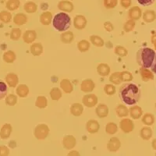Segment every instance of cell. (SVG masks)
<instances>
[{
    "mask_svg": "<svg viewBox=\"0 0 156 156\" xmlns=\"http://www.w3.org/2000/svg\"><path fill=\"white\" fill-rule=\"evenodd\" d=\"M119 98L126 105H133L138 102L140 97V89L136 84L128 83L122 84L119 90Z\"/></svg>",
    "mask_w": 156,
    "mask_h": 156,
    "instance_id": "obj_1",
    "label": "cell"
},
{
    "mask_svg": "<svg viewBox=\"0 0 156 156\" xmlns=\"http://www.w3.org/2000/svg\"><path fill=\"white\" fill-rule=\"evenodd\" d=\"M155 52L150 48H140L136 52V62L142 67L150 68L152 65Z\"/></svg>",
    "mask_w": 156,
    "mask_h": 156,
    "instance_id": "obj_2",
    "label": "cell"
},
{
    "mask_svg": "<svg viewBox=\"0 0 156 156\" xmlns=\"http://www.w3.org/2000/svg\"><path fill=\"white\" fill-rule=\"evenodd\" d=\"M71 24V18L66 12L57 13L52 19L53 27L59 32L66 31Z\"/></svg>",
    "mask_w": 156,
    "mask_h": 156,
    "instance_id": "obj_3",
    "label": "cell"
},
{
    "mask_svg": "<svg viewBox=\"0 0 156 156\" xmlns=\"http://www.w3.org/2000/svg\"><path fill=\"white\" fill-rule=\"evenodd\" d=\"M49 128L44 123L36 126L34 129V135L37 140H44L49 134Z\"/></svg>",
    "mask_w": 156,
    "mask_h": 156,
    "instance_id": "obj_4",
    "label": "cell"
},
{
    "mask_svg": "<svg viewBox=\"0 0 156 156\" xmlns=\"http://www.w3.org/2000/svg\"><path fill=\"white\" fill-rule=\"evenodd\" d=\"M98 97L94 94H87L83 96L82 98V102L84 106L87 108H92L95 106L98 103Z\"/></svg>",
    "mask_w": 156,
    "mask_h": 156,
    "instance_id": "obj_5",
    "label": "cell"
},
{
    "mask_svg": "<svg viewBox=\"0 0 156 156\" xmlns=\"http://www.w3.org/2000/svg\"><path fill=\"white\" fill-rule=\"evenodd\" d=\"M119 127L122 129V131L125 133H131L134 129L133 122L129 119H122L119 122Z\"/></svg>",
    "mask_w": 156,
    "mask_h": 156,
    "instance_id": "obj_6",
    "label": "cell"
},
{
    "mask_svg": "<svg viewBox=\"0 0 156 156\" xmlns=\"http://www.w3.org/2000/svg\"><path fill=\"white\" fill-rule=\"evenodd\" d=\"M87 19L83 15H76L73 18V26L77 30H83L87 26Z\"/></svg>",
    "mask_w": 156,
    "mask_h": 156,
    "instance_id": "obj_7",
    "label": "cell"
},
{
    "mask_svg": "<svg viewBox=\"0 0 156 156\" xmlns=\"http://www.w3.org/2000/svg\"><path fill=\"white\" fill-rule=\"evenodd\" d=\"M121 142L118 137H111L107 144V149L111 152H115L120 148Z\"/></svg>",
    "mask_w": 156,
    "mask_h": 156,
    "instance_id": "obj_8",
    "label": "cell"
},
{
    "mask_svg": "<svg viewBox=\"0 0 156 156\" xmlns=\"http://www.w3.org/2000/svg\"><path fill=\"white\" fill-rule=\"evenodd\" d=\"M57 6H58V9L59 10L65 12H70L74 9V5H73V2L68 1V0H62L60 2H58Z\"/></svg>",
    "mask_w": 156,
    "mask_h": 156,
    "instance_id": "obj_9",
    "label": "cell"
},
{
    "mask_svg": "<svg viewBox=\"0 0 156 156\" xmlns=\"http://www.w3.org/2000/svg\"><path fill=\"white\" fill-rule=\"evenodd\" d=\"M76 140L73 135H66L62 139V145L67 150H71L76 146Z\"/></svg>",
    "mask_w": 156,
    "mask_h": 156,
    "instance_id": "obj_10",
    "label": "cell"
},
{
    "mask_svg": "<svg viewBox=\"0 0 156 156\" xmlns=\"http://www.w3.org/2000/svg\"><path fill=\"white\" fill-rule=\"evenodd\" d=\"M95 87V83L91 79H85L81 82L80 89L83 92L89 93L91 92Z\"/></svg>",
    "mask_w": 156,
    "mask_h": 156,
    "instance_id": "obj_11",
    "label": "cell"
},
{
    "mask_svg": "<svg viewBox=\"0 0 156 156\" xmlns=\"http://www.w3.org/2000/svg\"><path fill=\"white\" fill-rule=\"evenodd\" d=\"M23 40L27 44H31L37 38V33L34 30H27L23 33Z\"/></svg>",
    "mask_w": 156,
    "mask_h": 156,
    "instance_id": "obj_12",
    "label": "cell"
},
{
    "mask_svg": "<svg viewBox=\"0 0 156 156\" xmlns=\"http://www.w3.org/2000/svg\"><path fill=\"white\" fill-rule=\"evenodd\" d=\"M139 72H140V77H141L143 81L147 82L154 79V74H153L154 73L151 70L148 69V68L142 67L141 66Z\"/></svg>",
    "mask_w": 156,
    "mask_h": 156,
    "instance_id": "obj_13",
    "label": "cell"
},
{
    "mask_svg": "<svg viewBox=\"0 0 156 156\" xmlns=\"http://www.w3.org/2000/svg\"><path fill=\"white\" fill-rule=\"evenodd\" d=\"M86 129L89 133H95L98 132L100 129L99 122L94 119L88 120L86 123Z\"/></svg>",
    "mask_w": 156,
    "mask_h": 156,
    "instance_id": "obj_14",
    "label": "cell"
},
{
    "mask_svg": "<svg viewBox=\"0 0 156 156\" xmlns=\"http://www.w3.org/2000/svg\"><path fill=\"white\" fill-rule=\"evenodd\" d=\"M5 82L9 87H16L19 83L18 76L14 73H9L5 76Z\"/></svg>",
    "mask_w": 156,
    "mask_h": 156,
    "instance_id": "obj_15",
    "label": "cell"
},
{
    "mask_svg": "<svg viewBox=\"0 0 156 156\" xmlns=\"http://www.w3.org/2000/svg\"><path fill=\"white\" fill-rule=\"evenodd\" d=\"M142 16V10L138 6H133L128 11V16L133 20H138Z\"/></svg>",
    "mask_w": 156,
    "mask_h": 156,
    "instance_id": "obj_16",
    "label": "cell"
},
{
    "mask_svg": "<svg viewBox=\"0 0 156 156\" xmlns=\"http://www.w3.org/2000/svg\"><path fill=\"white\" fill-rule=\"evenodd\" d=\"M12 131V128L9 123H5L0 129V137L2 140H6L10 136Z\"/></svg>",
    "mask_w": 156,
    "mask_h": 156,
    "instance_id": "obj_17",
    "label": "cell"
},
{
    "mask_svg": "<svg viewBox=\"0 0 156 156\" xmlns=\"http://www.w3.org/2000/svg\"><path fill=\"white\" fill-rule=\"evenodd\" d=\"M39 21L42 25L48 26L52 23V14L49 11H44L39 16Z\"/></svg>",
    "mask_w": 156,
    "mask_h": 156,
    "instance_id": "obj_18",
    "label": "cell"
},
{
    "mask_svg": "<svg viewBox=\"0 0 156 156\" xmlns=\"http://www.w3.org/2000/svg\"><path fill=\"white\" fill-rule=\"evenodd\" d=\"M129 114L132 119H139L143 115V110L140 106L134 105L129 108Z\"/></svg>",
    "mask_w": 156,
    "mask_h": 156,
    "instance_id": "obj_19",
    "label": "cell"
},
{
    "mask_svg": "<svg viewBox=\"0 0 156 156\" xmlns=\"http://www.w3.org/2000/svg\"><path fill=\"white\" fill-rule=\"evenodd\" d=\"M95 113L98 116L102 119L108 116V108L105 104H99L95 108Z\"/></svg>",
    "mask_w": 156,
    "mask_h": 156,
    "instance_id": "obj_20",
    "label": "cell"
},
{
    "mask_svg": "<svg viewBox=\"0 0 156 156\" xmlns=\"http://www.w3.org/2000/svg\"><path fill=\"white\" fill-rule=\"evenodd\" d=\"M142 16H143V20L145 23H152L156 20V12L154 10L147 9V10L144 11Z\"/></svg>",
    "mask_w": 156,
    "mask_h": 156,
    "instance_id": "obj_21",
    "label": "cell"
},
{
    "mask_svg": "<svg viewBox=\"0 0 156 156\" xmlns=\"http://www.w3.org/2000/svg\"><path fill=\"white\" fill-rule=\"evenodd\" d=\"M60 87L64 92L69 94L73 90V85L68 79H62L60 82Z\"/></svg>",
    "mask_w": 156,
    "mask_h": 156,
    "instance_id": "obj_22",
    "label": "cell"
},
{
    "mask_svg": "<svg viewBox=\"0 0 156 156\" xmlns=\"http://www.w3.org/2000/svg\"><path fill=\"white\" fill-rule=\"evenodd\" d=\"M27 20L28 19H27V15L22 12H19L13 16V23L18 26H22L27 23Z\"/></svg>",
    "mask_w": 156,
    "mask_h": 156,
    "instance_id": "obj_23",
    "label": "cell"
},
{
    "mask_svg": "<svg viewBox=\"0 0 156 156\" xmlns=\"http://www.w3.org/2000/svg\"><path fill=\"white\" fill-rule=\"evenodd\" d=\"M83 111V107L80 103H73L70 106V113L74 116H80Z\"/></svg>",
    "mask_w": 156,
    "mask_h": 156,
    "instance_id": "obj_24",
    "label": "cell"
},
{
    "mask_svg": "<svg viewBox=\"0 0 156 156\" xmlns=\"http://www.w3.org/2000/svg\"><path fill=\"white\" fill-rule=\"evenodd\" d=\"M16 53L13 51H12V50L5 51L3 53V55H2V59L6 63H12V62L16 60Z\"/></svg>",
    "mask_w": 156,
    "mask_h": 156,
    "instance_id": "obj_25",
    "label": "cell"
},
{
    "mask_svg": "<svg viewBox=\"0 0 156 156\" xmlns=\"http://www.w3.org/2000/svg\"><path fill=\"white\" fill-rule=\"evenodd\" d=\"M98 73L101 76H107L109 75L110 67L106 63H100L97 66Z\"/></svg>",
    "mask_w": 156,
    "mask_h": 156,
    "instance_id": "obj_26",
    "label": "cell"
},
{
    "mask_svg": "<svg viewBox=\"0 0 156 156\" xmlns=\"http://www.w3.org/2000/svg\"><path fill=\"white\" fill-rule=\"evenodd\" d=\"M16 95L20 98H26L29 94V87L26 84H19L16 89Z\"/></svg>",
    "mask_w": 156,
    "mask_h": 156,
    "instance_id": "obj_27",
    "label": "cell"
},
{
    "mask_svg": "<svg viewBox=\"0 0 156 156\" xmlns=\"http://www.w3.org/2000/svg\"><path fill=\"white\" fill-rule=\"evenodd\" d=\"M30 50L32 55H34V56H38V55H41L43 52L42 44L39 42L34 43V44H31Z\"/></svg>",
    "mask_w": 156,
    "mask_h": 156,
    "instance_id": "obj_28",
    "label": "cell"
},
{
    "mask_svg": "<svg viewBox=\"0 0 156 156\" xmlns=\"http://www.w3.org/2000/svg\"><path fill=\"white\" fill-rule=\"evenodd\" d=\"M115 113H116L117 116L122 118V117H126L129 115V109L127 107L125 106L124 105L119 104L115 108Z\"/></svg>",
    "mask_w": 156,
    "mask_h": 156,
    "instance_id": "obj_29",
    "label": "cell"
},
{
    "mask_svg": "<svg viewBox=\"0 0 156 156\" xmlns=\"http://www.w3.org/2000/svg\"><path fill=\"white\" fill-rule=\"evenodd\" d=\"M60 40L65 44H69L74 40V34L71 31H64L60 36Z\"/></svg>",
    "mask_w": 156,
    "mask_h": 156,
    "instance_id": "obj_30",
    "label": "cell"
},
{
    "mask_svg": "<svg viewBox=\"0 0 156 156\" xmlns=\"http://www.w3.org/2000/svg\"><path fill=\"white\" fill-rule=\"evenodd\" d=\"M152 129L150 127L147 126H144L142 128L140 131V136L143 140H148L152 137Z\"/></svg>",
    "mask_w": 156,
    "mask_h": 156,
    "instance_id": "obj_31",
    "label": "cell"
},
{
    "mask_svg": "<svg viewBox=\"0 0 156 156\" xmlns=\"http://www.w3.org/2000/svg\"><path fill=\"white\" fill-rule=\"evenodd\" d=\"M142 122L147 126H151L154 122V115L151 113H146L142 117Z\"/></svg>",
    "mask_w": 156,
    "mask_h": 156,
    "instance_id": "obj_32",
    "label": "cell"
},
{
    "mask_svg": "<svg viewBox=\"0 0 156 156\" xmlns=\"http://www.w3.org/2000/svg\"><path fill=\"white\" fill-rule=\"evenodd\" d=\"M23 9L28 13H34L37 11V5L34 2L29 1V2H27L23 5Z\"/></svg>",
    "mask_w": 156,
    "mask_h": 156,
    "instance_id": "obj_33",
    "label": "cell"
},
{
    "mask_svg": "<svg viewBox=\"0 0 156 156\" xmlns=\"http://www.w3.org/2000/svg\"><path fill=\"white\" fill-rule=\"evenodd\" d=\"M20 5V0H8L5 4V7L8 10L14 11L19 8Z\"/></svg>",
    "mask_w": 156,
    "mask_h": 156,
    "instance_id": "obj_34",
    "label": "cell"
},
{
    "mask_svg": "<svg viewBox=\"0 0 156 156\" xmlns=\"http://www.w3.org/2000/svg\"><path fill=\"white\" fill-rule=\"evenodd\" d=\"M35 106L38 108H45L48 106V100L44 96H38L35 101Z\"/></svg>",
    "mask_w": 156,
    "mask_h": 156,
    "instance_id": "obj_35",
    "label": "cell"
},
{
    "mask_svg": "<svg viewBox=\"0 0 156 156\" xmlns=\"http://www.w3.org/2000/svg\"><path fill=\"white\" fill-rule=\"evenodd\" d=\"M90 41L91 42V44L96 47H102L105 44V42L103 41V39L100 36L98 35L90 36Z\"/></svg>",
    "mask_w": 156,
    "mask_h": 156,
    "instance_id": "obj_36",
    "label": "cell"
},
{
    "mask_svg": "<svg viewBox=\"0 0 156 156\" xmlns=\"http://www.w3.org/2000/svg\"><path fill=\"white\" fill-rule=\"evenodd\" d=\"M62 91L58 87H53L50 90V97L54 101H58L62 98Z\"/></svg>",
    "mask_w": 156,
    "mask_h": 156,
    "instance_id": "obj_37",
    "label": "cell"
},
{
    "mask_svg": "<svg viewBox=\"0 0 156 156\" xmlns=\"http://www.w3.org/2000/svg\"><path fill=\"white\" fill-rule=\"evenodd\" d=\"M11 20H12V14L9 11L2 10L0 12V21L8 23L11 21Z\"/></svg>",
    "mask_w": 156,
    "mask_h": 156,
    "instance_id": "obj_38",
    "label": "cell"
},
{
    "mask_svg": "<svg viewBox=\"0 0 156 156\" xmlns=\"http://www.w3.org/2000/svg\"><path fill=\"white\" fill-rule=\"evenodd\" d=\"M109 81L115 85H118L122 83V80H121L120 76V72H115V73H112L109 76Z\"/></svg>",
    "mask_w": 156,
    "mask_h": 156,
    "instance_id": "obj_39",
    "label": "cell"
},
{
    "mask_svg": "<svg viewBox=\"0 0 156 156\" xmlns=\"http://www.w3.org/2000/svg\"><path fill=\"white\" fill-rule=\"evenodd\" d=\"M77 48L80 52H86L90 48V43L87 40H81L77 43Z\"/></svg>",
    "mask_w": 156,
    "mask_h": 156,
    "instance_id": "obj_40",
    "label": "cell"
},
{
    "mask_svg": "<svg viewBox=\"0 0 156 156\" xmlns=\"http://www.w3.org/2000/svg\"><path fill=\"white\" fill-rule=\"evenodd\" d=\"M105 131L108 134L113 135L118 131V126L115 122H108L105 126Z\"/></svg>",
    "mask_w": 156,
    "mask_h": 156,
    "instance_id": "obj_41",
    "label": "cell"
},
{
    "mask_svg": "<svg viewBox=\"0 0 156 156\" xmlns=\"http://www.w3.org/2000/svg\"><path fill=\"white\" fill-rule=\"evenodd\" d=\"M17 97L13 94H9L5 97V104L9 106H13L17 103Z\"/></svg>",
    "mask_w": 156,
    "mask_h": 156,
    "instance_id": "obj_42",
    "label": "cell"
},
{
    "mask_svg": "<svg viewBox=\"0 0 156 156\" xmlns=\"http://www.w3.org/2000/svg\"><path fill=\"white\" fill-rule=\"evenodd\" d=\"M21 37V30L20 28H12L10 31L9 37L12 41H18Z\"/></svg>",
    "mask_w": 156,
    "mask_h": 156,
    "instance_id": "obj_43",
    "label": "cell"
},
{
    "mask_svg": "<svg viewBox=\"0 0 156 156\" xmlns=\"http://www.w3.org/2000/svg\"><path fill=\"white\" fill-rule=\"evenodd\" d=\"M135 20H129L123 25V30H124L125 32L128 33V32H130L134 29L135 27Z\"/></svg>",
    "mask_w": 156,
    "mask_h": 156,
    "instance_id": "obj_44",
    "label": "cell"
},
{
    "mask_svg": "<svg viewBox=\"0 0 156 156\" xmlns=\"http://www.w3.org/2000/svg\"><path fill=\"white\" fill-rule=\"evenodd\" d=\"M120 76L122 81L130 82L133 80V75L129 71H122L120 72Z\"/></svg>",
    "mask_w": 156,
    "mask_h": 156,
    "instance_id": "obj_45",
    "label": "cell"
},
{
    "mask_svg": "<svg viewBox=\"0 0 156 156\" xmlns=\"http://www.w3.org/2000/svg\"><path fill=\"white\" fill-rule=\"evenodd\" d=\"M114 52H115V54H116L117 55H119L120 57H125L128 54V51L126 50V48H124V47L120 46V45H118V46L115 47Z\"/></svg>",
    "mask_w": 156,
    "mask_h": 156,
    "instance_id": "obj_46",
    "label": "cell"
},
{
    "mask_svg": "<svg viewBox=\"0 0 156 156\" xmlns=\"http://www.w3.org/2000/svg\"><path fill=\"white\" fill-rule=\"evenodd\" d=\"M7 85L2 80H0V99H2L7 94Z\"/></svg>",
    "mask_w": 156,
    "mask_h": 156,
    "instance_id": "obj_47",
    "label": "cell"
},
{
    "mask_svg": "<svg viewBox=\"0 0 156 156\" xmlns=\"http://www.w3.org/2000/svg\"><path fill=\"white\" fill-rule=\"evenodd\" d=\"M105 7L108 9H114L118 4V0H103Z\"/></svg>",
    "mask_w": 156,
    "mask_h": 156,
    "instance_id": "obj_48",
    "label": "cell"
},
{
    "mask_svg": "<svg viewBox=\"0 0 156 156\" xmlns=\"http://www.w3.org/2000/svg\"><path fill=\"white\" fill-rule=\"evenodd\" d=\"M104 91L108 96H112L115 94V87L113 84H105L104 87Z\"/></svg>",
    "mask_w": 156,
    "mask_h": 156,
    "instance_id": "obj_49",
    "label": "cell"
},
{
    "mask_svg": "<svg viewBox=\"0 0 156 156\" xmlns=\"http://www.w3.org/2000/svg\"><path fill=\"white\" fill-rule=\"evenodd\" d=\"M9 154V149L6 146L0 145V156H7Z\"/></svg>",
    "mask_w": 156,
    "mask_h": 156,
    "instance_id": "obj_50",
    "label": "cell"
},
{
    "mask_svg": "<svg viewBox=\"0 0 156 156\" xmlns=\"http://www.w3.org/2000/svg\"><path fill=\"white\" fill-rule=\"evenodd\" d=\"M154 1L155 0H137V2L143 6H148V5H152Z\"/></svg>",
    "mask_w": 156,
    "mask_h": 156,
    "instance_id": "obj_51",
    "label": "cell"
},
{
    "mask_svg": "<svg viewBox=\"0 0 156 156\" xmlns=\"http://www.w3.org/2000/svg\"><path fill=\"white\" fill-rule=\"evenodd\" d=\"M104 28L108 32H112L114 30V26L111 22L106 21L104 23Z\"/></svg>",
    "mask_w": 156,
    "mask_h": 156,
    "instance_id": "obj_52",
    "label": "cell"
},
{
    "mask_svg": "<svg viewBox=\"0 0 156 156\" xmlns=\"http://www.w3.org/2000/svg\"><path fill=\"white\" fill-rule=\"evenodd\" d=\"M120 5L124 9H128L131 5V0H120Z\"/></svg>",
    "mask_w": 156,
    "mask_h": 156,
    "instance_id": "obj_53",
    "label": "cell"
},
{
    "mask_svg": "<svg viewBox=\"0 0 156 156\" xmlns=\"http://www.w3.org/2000/svg\"><path fill=\"white\" fill-rule=\"evenodd\" d=\"M151 71H152L153 73L156 74V53H155V55H154V60H153L152 65H151Z\"/></svg>",
    "mask_w": 156,
    "mask_h": 156,
    "instance_id": "obj_54",
    "label": "cell"
},
{
    "mask_svg": "<svg viewBox=\"0 0 156 156\" xmlns=\"http://www.w3.org/2000/svg\"><path fill=\"white\" fill-rule=\"evenodd\" d=\"M41 9H42V10H45V9H48V3H46V2H42V3L41 4Z\"/></svg>",
    "mask_w": 156,
    "mask_h": 156,
    "instance_id": "obj_55",
    "label": "cell"
},
{
    "mask_svg": "<svg viewBox=\"0 0 156 156\" xmlns=\"http://www.w3.org/2000/svg\"><path fill=\"white\" fill-rule=\"evenodd\" d=\"M151 43H152L153 44H155V43H156V32H155V33H154L152 35H151Z\"/></svg>",
    "mask_w": 156,
    "mask_h": 156,
    "instance_id": "obj_56",
    "label": "cell"
},
{
    "mask_svg": "<svg viewBox=\"0 0 156 156\" xmlns=\"http://www.w3.org/2000/svg\"><path fill=\"white\" fill-rule=\"evenodd\" d=\"M68 155H72V156H78L80 155V154L76 151H70V152L68 154Z\"/></svg>",
    "mask_w": 156,
    "mask_h": 156,
    "instance_id": "obj_57",
    "label": "cell"
},
{
    "mask_svg": "<svg viewBox=\"0 0 156 156\" xmlns=\"http://www.w3.org/2000/svg\"><path fill=\"white\" fill-rule=\"evenodd\" d=\"M9 147H12V148H13V147H15L16 146V142L14 141V140H11L10 142H9Z\"/></svg>",
    "mask_w": 156,
    "mask_h": 156,
    "instance_id": "obj_58",
    "label": "cell"
},
{
    "mask_svg": "<svg viewBox=\"0 0 156 156\" xmlns=\"http://www.w3.org/2000/svg\"><path fill=\"white\" fill-rule=\"evenodd\" d=\"M151 147H152V148L154 149V150L156 151V138L154 139V140H152V142H151Z\"/></svg>",
    "mask_w": 156,
    "mask_h": 156,
    "instance_id": "obj_59",
    "label": "cell"
},
{
    "mask_svg": "<svg viewBox=\"0 0 156 156\" xmlns=\"http://www.w3.org/2000/svg\"><path fill=\"white\" fill-rule=\"evenodd\" d=\"M154 49L156 50V43H155V44H154Z\"/></svg>",
    "mask_w": 156,
    "mask_h": 156,
    "instance_id": "obj_60",
    "label": "cell"
},
{
    "mask_svg": "<svg viewBox=\"0 0 156 156\" xmlns=\"http://www.w3.org/2000/svg\"><path fill=\"white\" fill-rule=\"evenodd\" d=\"M155 108H156V103H155Z\"/></svg>",
    "mask_w": 156,
    "mask_h": 156,
    "instance_id": "obj_61",
    "label": "cell"
}]
</instances>
